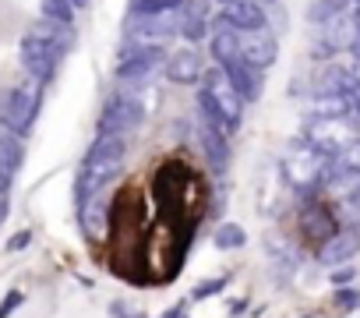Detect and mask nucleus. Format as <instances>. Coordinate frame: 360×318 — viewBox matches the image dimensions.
Instances as JSON below:
<instances>
[{
    "mask_svg": "<svg viewBox=\"0 0 360 318\" xmlns=\"http://www.w3.org/2000/svg\"><path fill=\"white\" fill-rule=\"evenodd\" d=\"M138 124H141V103H138L134 96L117 92V96L106 99V106H103V113H99V134H117V138H124V134H131Z\"/></svg>",
    "mask_w": 360,
    "mask_h": 318,
    "instance_id": "6",
    "label": "nucleus"
},
{
    "mask_svg": "<svg viewBox=\"0 0 360 318\" xmlns=\"http://www.w3.org/2000/svg\"><path fill=\"white\" fill-rule=\"evenodd\" d=\"M223 71H226V78L233 82V89L240 92V99H244V103H251V99H258V96H262V71H258V68H251L244 57L230 61Z\"/></svg>",
    "mask_w": 360,
    "mask_h": 318,
    "instance_id": "16",
    "label": "nucleus"
},
{
    "mask_svg": "<svg viewBox=\"0 0 360 318\" xmlns=\"http://www.w3.org/2000/svg\"><path fill=\"white\" fill-rule=\"evenodd\" d=\"M36 117V96L25 89H0V127L25 134Z\"/></svg>",
    "mask_w": 360,
    "mask_h": 318,
    "instance_id": "8",
    "label": "nucleus"
},
{
    "mask_svg": "<svg viewBox=\"0 0 360 318\" xmlns=\"http://www.w3.org/2000/svg\"><path fill=\"white\" fill-rule=\"evenodd\" d=\"M198 134H202V145H205V152H209V163L212 167H223L226 163V155H230V148H226V134H216L212 127H198Z\"/></svg>",
    "mask_w": 360,
    "mask_h": 318,
    "instance_id": "19",
    "label": "nucleus"
},
{
    "mask_svg": "<svg viewBox=\"0 0 360 318\" xmlns=\"http://www.w3.org/2000/svg\"><path fill=\"white\" fill-rule=\"evenodd\" d=\"M360 248V234L356 230H335L325 244H318V262L321 265H342L356 255Z\"/></svg>",
    "mask_w": 360,
    "mask_h": 318,
    "instance_id": "15",
    "label": "nucleus"
},
{
    "mask_svg": "<svg viewBox=\"0 0 360 318\" xmlns=\"http://www.w3.org/2000/svg\"><path fill=\"white\" fill-rule=\"evenodd\" d=\"M321 188L328 191L335 216H342L346 223H360V167L356 163H339L335 159V167Z\"/></svg>",
    "mask_w": 360,
    "mask_h": 318,
    "instance_id": "3",
    "label": "nucleus"
},
{
    "mask_svg": "<svg viewBox=\"0 0 360 318\" xmlns=\"http://www.w3.org/2000/svg\"><path fill=\"white\" fill-rule=\"evenodd\" d=\"M124 163V138L117 134H99L92 141V148L82 159V170H78V202L85 205L89 198H96L120 170Z\"/></svg>",
    "mask_w": 360,
    "mask_h": 318,
    "instance_id": "1",
    "label": "nucleus"
},
{
    "mask_svg": "<svg viewBox=\"0 0 360 318\" xmlns=\"http://www.w3.org/2000/svg\"><path fill=\"white\" fill-rule=\"evenodd\" d=\"M212 57H216L219 68H226L230 61H237V57H240V32L230 29V25H223V22H216V32H212Z\"/></svg>",
    "mask_w": 360,
    "mask_h": 318,
    "instance_id": "18",
    "label": "nucleus"
},
{
    "mask_svg": "<svg viewBox=\"0 0 360 318\" xmlns=\"http://www.w3.org/2000/svg\"><path fill=\"white\" fill-rule=\"evenodd\" d=\"M342 99H346V106L360 117V78H356L353 71H346V78H342Z\"/></svg>",
    "mask_w": 360,
    "mask_h": 318,
    "instance_id": "23",
    "label": "nucleus"
},
{
    "mask_svg": "<svg viewBox=\"0 0 360 318\" xmlns=\"http://www.w3.org/2000/svg\"><path fill=\"white\" fill-rule=\"evenodd\" d=\"M244 241H248V234H244L237 223H223V227L216 230V244H219V248H226V251L244 248Z\"/></svg>",
    "mask_w": 360,
    "mask_h": 318,
    "instance_id": "22",
    "label": "nucleus"
},
{
    "mask_svg": "<svg viewBox=\"0 0 360 318\" xmlns=\"http://www.w3.org/2000/svg\"><path fill=\"white\" fill-rule=\"evenodd\" d=\"M22 163H25V145L18 141L15 131L4 127V131H0V177L15 181L18 170H22Z\"/></svg>",
    "mask_w": 360,
    "mask_h": 318,
    "instance_id": "17",
    "label": "nucleus"
},
{
    "mask_svg": "<svg viewBox=\"0 0 360 318\" xmlns=\"http://www.w3.org/2000/svg\"><path fill=\"white\" fill-rule=\"evenodd\" d=\"M339 230V216L332 212V205H325V202H307L304 205V212H300V234H304V241L307 244H325L332 234Z\"/></svg>",
    "mask_w": 360,
    "mask_h": 318,
    "instance_id": "10",
    "label": "nucleus"
},
{
    "mask_svg": "<svg viewBox=\"0 0 360 318\" xmlns=\"http://www.w3.org/2000/svg\"><path fill=\"white\" fill-rule=\"evenodd\" d=\"M198 82H202V92L212 99V106H216V110L223 113V120L230 124V131H237L240 120H244V99H240V92L233 89V82L226 78V71H223V68H212V71L202 75Z\"/></svg>",
    "mask_w": 360,
    "mask_h": 318,
    "instance_id": "5",
    "label": "nucleus"
},
{
    "mask_svg": "<svg viewBox=\"0 0 360 318\" xmlns=\"http://www.w3.org/2000/svg\"><path fill=\"white\" fill-rule=\"evenodd\" d=\"M353 276H356L353 269H346V265H339V269L332 272V283H335V286H346V283H353Z\"/></svg>",
    "mask_w": 360,
    "mask_h": 318,
    "instance_id": "29",
    "label": "nucleus"
},
{
    "mask_svg": "<svg viewBox=\"0 0 360 318\" xmlns=\"http://www.w3.org/2000/svg\"><path fill=\"white\" fill-rule=\"evenodd\" d=\"M22 300H25V293H22V290H8V293H4V300H0V318H11V314L22 307Z\"/></svg>",
    "mask_w": 360,
    "mask_h": 318,
    "instance_id": "24",
    "label": "nucleus"
},
{
    "mask_svg": "<svg viewBox=\"0 0 360 318\" xmlns=\"http://www.w3.org/2000/svg\"><path fill=\"white\" fill-rule=\"evenodd\" d=\"M176 36V11H159V15H134L127 25V39L131 43H145V46H166Z\"/></svg>",
    "mask_w": 360,
    "mask_h": 318,
    "instance_id": "7",
    "label": "nucleus"
},
{
    "mask_svg": "<svg viewBox=\"0 0 360 318\" xmlns=\"http://www.w3.org/2000/svg\"><path fill=\"white\" fill-rule=\"evenodd\" d=\"M226 286V276H216V279H209V283H202V286H195V300H205V297H212V293H219Z\"/></svg>",
    "mask_w": 360,
    "mask_h": 318,
    "instance_id": "25",
    "label": "nucleus"
},
{
    "mask_svg": "<svg viewBox=\"0 0 360 318\" xmlns=\"http://www.w3.org/2000/svg\"><path fill=\"white\" fill-rule=\"evenodd\" d=\"M71 4H75V11H78V8H85V4H89V0H71Z\"/></svg>",
    "mask_w": 360,
    "mask_h": 318,
    "instance_id": "30",
    "label": "nucleus"
},
{
    "mask_svg": "<svg viewBox=\"0 0 360 318\" xmlns=\"http://www.w3.org/2000/svg\"><path fill=\"white\" fill-rule=\"evenodd\" d=\"M39 8H43L46 22H57V25H71L75 22V4L71 0H39Z\"/></svg>",
    "mask_w": 360,
    "mask_h": 318,
    "instance_id": "21",
    "label": "nucleus"
},
{
    "mask_svg": "<svg viewBox=\"0 0 360 318\" xmlns=\"http://www.w3.org/2000/svg\"><path fill=\"white\" fill-rule=\"evenodd\" d=\"M219 4H233V0H219Z\"/></svg>",
    "mask_w": 360,
    "mask_h": 318,
    "instance_id": "32",
    "label": "nucleus"
},
{
    "mask_svg": "<svg viewBox=\"0 0 360 318\" xmlns=\"http://www.w3.org/2000/svg\"><path fill=\"white\" fill-rule=\"evenodd\" d=\"M335 304H339L342 311H353V307L360 304V293H356V290H339V293H335Z\"/></svg>",
    "mask_w": 360,
    "mask_h": 318,
    "instance_id": "26",
    "label": "nucleus"
},
{
    "mask_svg": "<svg viewBox=\"0 0 360 318\" xmlns=\"http://www.w3.org/2000/svg\"><path fill=\"white\" fill-rule=\"evenodd\" d=\"M209 32V4L205 0H180L176 8V36H184L191 46H198Z\"/></svg>",
    "mask_w": 360,
    "mask_h": 318,
    "instance_id": "11",
    "label": "nucleus"
},
{
    "mask_svg": "<svg viewBox=\"0 0 360 318\" xmlns=\"http://www.w3.org/2000/svg\"><path fill=\"white\" fill-rule=\"evenodd\" d=\"M240 57H244L251 68H258V71L272 68V64H276V39H272V32H269V29L240 32Z\"/></svg>",
    "mask_w": 360,
    "mask_h": 318,
    "instance_id": "12",
    "label": "nucleus"
},
{
    "mask_svg": "<svg viewBox=\"0 0 360 318\" xmlns=\"http://www.w3.org/2000/svg\"><path fill=\"white\" fill-rule=\"evenodd\" d=\"M349 4H353V0H314V4L307 8V22H311V25H321V22H328V18L349 11Z\"/></svg>",
    "mask_w": 360,
    "mask_h": 318,
    "instance_id": "20",
    "label": "nucleus"
},
{
    "mask_svg": "<svg viewBox=\"0 0 360 318\" xmlns=\"http://www.w3.org/2000/svg\"><path fill=\"white\" fill-rule=\"evenodd\" d=\"M162 64V50L159 46H145V43H127L117 57V78L124 82H141L148 78L155 68Z\"/></svg>",
    "mask_w": 360,
    "mask_h": 318,
    "instance_id": "9",
    "label": "nucleus"
},
{
    "mask_svg": "<svg viewBox=\"0 0 360 318\" xmlns=\"http://www.w3.org/2000/svg\"><path fill=\"white\" fill-rule=\"evenodd\" d=\"M216 22H223V25H230L237 32L265 29V8L258 4V0H233V4H223Z\"/></svg>",
    "mask_w": 360,
    "mask_h": 318,
    "instance_id": "13",
    "label": "nucleus"
},
{
    "mask_svg": "<svg viewBox=\"0 0 360 318\" xmlns=\"http://www.w3.org/2000/svg\"><path fill=\"white\" fill-rule=\"evenodd\" d=\"M353 53H356V57H360V39H356V43H353Z\"/></svg>",
    "mask_w": 360,
    "mask_h": 318,
    "instance_id": "31",
    "label": "nucleus"
},
{
    "mask_svg": "<svg viewBox=\"0 0 360 318\" xmlns=\"http://www.w3.org/2000/svg\"><path fill=\"white\" fill-rule=\"evenodd\" d=\"M166 78L169 82H176V85H195L198 78H202V57H198V50L195 46H184V50H173L169 57H166Z\"/></svg>",
    "mask_w": 360,
    "mask_h": 318,
    "instance_id": "14",
    "label": "nucleus"
},
{
    "mask_svg": "<svg viewBox=\"0 0 360 318\" xmlns=\"http://www.w3.org/2000/svg\"><path fill=\"white\" fill-rule=\"evenodd\" d=\"M332 167H335L332 155L318 152L311 141H297V145L286 152L283 174H286V181H290L300 195H314V191L325 184V177L332 174Z\"/></svg>",
    "mask_w": 360,
    "mask_h": 318,
    "instance_id": "2",
    "label": "nucleus"
},
{
    "mask_svg": "<svg viewBox=\"0 0 360 318\" xmlns=\"http://www.w3.org/2000/svg\"><path fill=\"white\" fill-rule=\"evenodd\" d=\"M29 241H32V234H29V230H18V234H15V237L8 241V251H22V248H25Z\"/></svg>",
    "mask_w": 360,
    "mask_h": 318,
    "instance_id": "28",
    "label": "nucleus"
},
{
    "mask_svg": "<svg viewBox=\"0 0 360 318\" xmlns=\"http://www.w3.org/2000/svg\"><path fill=\"white\" fill-rule=\"evenodd\" d=\"M110 314H113V318H145L141 311H134V307H127L124 300H117V304H110Z\"/></svg>",
    "mask_w": 360,
    "mask_h": 318,
    "instance_id": "27",
    "label": "nucleus"
},
{
    "mask_svg": "<svg viewBox=\"0 0 360 318\" xmlns=\"http://www.w3.org/2000/svg\"><path fill=\"white\" fill-rule=\"evenodd\" d=\"M304 141H311L318 152H325V155H332V159H342V155L356 145V127L346 120V113H339V117H321V113H314L311 124H307Z\"/></svg>",
    "mask_w": 360,
    "mask_h": 318,
    "instance_id": "4",
    "label": "nucleus"
}]
</instances>
